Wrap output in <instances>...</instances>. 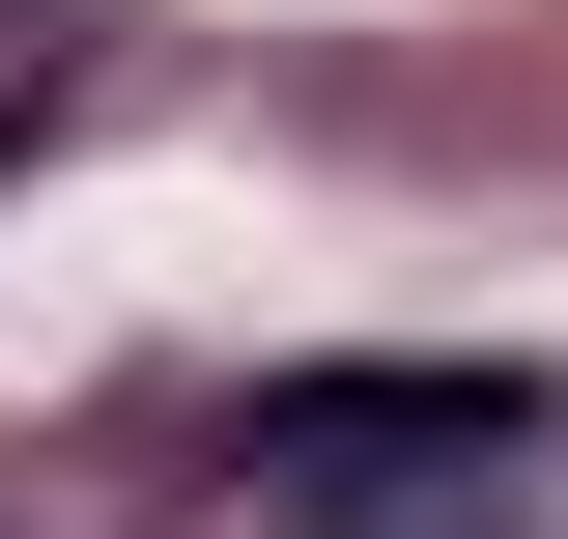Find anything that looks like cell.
<instances>
[{
	"label": "cell",
	"instance_id": "obj_1",
	"mask_svg": "<svg viewBox=\"0 0 568 539\" xmlns=\"http://www.w3.org/2000/svg\"><path fill=\"white\" fill-rule=\"evenodd\" d=\"M511 426H540L511 369H284L227 482H256V511H426V482H484Z\"/></svg>",
	"mask_w": 568,
	"mask_h": 539
}]
</instances>
